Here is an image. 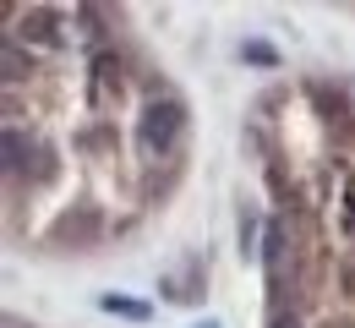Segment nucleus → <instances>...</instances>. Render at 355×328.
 <instances>
[{
    "instance_id": "nucleus-4",
    "label": "nucleus",
    "mask_w": 355,
    "mask_h": 328,
    "mask_svg": "<svg viewBox=\"0 0 355 328\" xmlns=\"http://www.w3.org/2000/svg\"><path fill=\"white\" fill-rule=\"evenodd\" d=\"M273 328H295V323H290V318H279V323H273Z\"/></svg>"
},
{
    "instance_id": "nucleus-2",
    "label": "nucleus",
    "mask_w": 355,
    "mask_h": 328,
    "mask_svg": "<svg viewBox=\"0 0 355 328\" xmlns=\"http://www.w3.org/2000/svg\"><path fill=\"white\" fill-rule=\"evenodd\" d=\"M104 312H121V318H148V307L132 295H104Z\"/></svg>"
},
{
    "instance_id": "nucleus-1",
    "label": "nucleus",
    "mask_w": 355,
    "mask_h": 328,
    "mask_svg": "<svg viewBox=\"0 0 355 328\" xmlns=\"http://www.w3.org/2000/svg\"><path fill=\"white\" fill-rule=\"evenodd\" d=\"M180 126H186V110H180L175 98H153V104L142 110V126H137V132H142L148 148H170V142L180 137Z\"/></svg>"
},
{
    "instance_id": "nucleus-3",
    "label": "nucleus",
    "mask_w": 355,
    "mask_h": 328,
    "mask_svg": "<svg viewBox=\"0 0 355 328\" xmlns=\"http://www.w3.org/2000/svg\"><path fill=\"white\" fill-rule=\"evenodd\" d=\"M246 60H252V66H273V44L252 39V44H246Z\"/></svg>"
}]
</instances>
